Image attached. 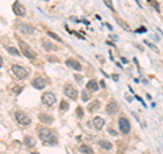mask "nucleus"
<instances>
[{
    "label": "nucleus",
    "instance_id": "nucleus-12",
    "mask_svg": "<svg viewBox=\"0 0 163 154\" xmlns=\"http://www.w3.org/2000/svg\"><path fill=\"white\" fill-rule=\"evenodd\" d=\"M65 64H67L69 68L75 70V71H82V64L77 62V60H75V59H67Z\"/></svg>",
    "mask_w": 163,
    "mask_h": 154
},
{
    "label": "nucleus",
    "instance_id": "nucleus-26",
    "mask_svg": "<svg viewBox=\"0 0 163 154\" xmlns=\"http://www.w3.org/2000/svg\"><path fill=\"white\" fill-rule=\"evenodd\" d=\"M76 115H77V117H83V115H84V113H83V108H82V106H77L76 108Z\"/></svg>",
    "mask_w": 163,
    "mask_h": 154
},
{
    "label": "nucleus",
    "instance_id": "nucleus-7",
    "mask_svg": "<svg viewBox=\"0 0 163 154\" xmlns=\"http://www.w3.org/2000/svg\"><path fill=\"white\" fill-rule=\"evenodd\" d=\"M64 94L68 97V98H71V100H77V97H79V94H77V90L75 89L73 86H71V85H65L64 86Z\"/></svg>",
    "mask_w": 163,
    "mask_h": 154
},
{
    "label": "nucleus",
    "instance_id": "nucleus-36",
    "mask_svg": "<svg viewBox=\"0 0 163 154\" xmlns=\"http://www.w3.org/2000/svg\"><path fill=\"white\" fill-rule=\"evenodd\" d=\"M111 78H113L114 81H117V79H118V75H113V77H111Z\"/></svg>",
    "mask_w": 163,
    "mask_h": 154
},
{
    "label": "nucleus",
    "instance_id": "nucleus-11",
    "mask_svg": "<svg viewBox=\"0 0 163 154\" xmlns=\"http://www.w3.org/2000/svg\"><path fill=\"white\" fill-rule=\"evenodd\" d=\"M117 111H118V104L114 100H110L107 102V105H106V113L107 115H114Z\"/></svg>",
    "mask_w": 163,
    "mask_h": 154
},
{
    "label": "nucleus",
    "instance_id": "nucleus-24",
    "mask_svg": "<svg viewBox=\"0 0 163 154\" xmlns=\"http://www.w3.org/2000/svg\"><path fill=\"white\" fill-rule=\"evenodd\" d=\"M68 108H69V105H68L67 101H61V102H60V109H61L62 112H65Z\"/></svg>",
    "mask_w": 163,
    "mask_h": 154
},
{
    "label": "nucleus",
    "instance_id": "nucleus-32",
    "mask_svg": "<svg viewBox=\"0 0 163 154\" xmlns=\"http://www.w3.org/2000/svg\"><path fill=\"white\" fill-rule=\"evenodd\" d=\"M109 132H110L111 135H114V136H115V135H117V131H114V130H113V128H109Z\"/></svg>",
    "mask_w": 163,
    "mask_h": 154
},
{
    "label": "nucleus",
    "instance_id": "nucleus-15",
    "mask_svg": "<svg viewBox=\"0 0 163 154\" xmlns=\"http://www.w3.org/2000/svg\"><path fill=\"white\" fill-rule=\"evenodd\" d=\"M87 90L88 92H98V89H99V86H98V82H96L95 79H91V81H88V83H87Z\"/></svg>",
    "mask_w": 163,
    "mask_h": 154
},
{
    "label": "nucleus",
    "instance_id": "nucleus-29",
    "mask_svg": "<svg viewBox=\"0 0 163 154\" xmlns=\"http://www.w3.org/2000/svg\"><path fill=\"white\" fill-rule=\"evenodd\" d=\"M144 44H145V45H148L149 48H152L153 51H155V52H158V48H156V47H153V45H152L151 42H148V41H144Z\"/></svg>",
    "mask_w": 163,
    "mask_h": 154
},
{
    "label": "nucleus",
    "instance_id": "nucleus-23",
    "mask_svg": "<svg viewBox=\"0 0 163 154\" xmlns=\"http://www.w3.org/2000/svg\"><path fill=\"white\" fill-rule=\"evenodd\" d=\"M103 3H105V5L106 7H109L113 12H114V5H113V3H111V0H102Z\"/></svg>",
    "mask_w": 163,
    "mask_h": 154
},
{
    "label": "nucleus",
    "instance_id": "nucleus-9",
    "mask_svg": "<svg viewBox=\"0 0 163 154\" xmlns=\"http://www.w3.org/2000/svg\"><path fill=\"white\" fill-rule=\"evenodd\" d=\"M31 86H33L34 89H37V90H42V89L46 87V81H45L42 77H37L31 81Z\"/></svg>",
    "mask_w": 163,
    "mask_h": 154
},
{
    "label": "nucleus",
    "instance_id": "nucleus-1",
    "mask_svg": "<svg viewBox=\"0 0 163 154\" xmlns=\"http://www.w3.org/2000/svg\"><path fill=\"white\" fill-rule=\"evenodd\" d=\"M37 132H38L39 139L42 140L45 144H49V146H56L57 144L58 138L54 130H49V128H43V127H37Z\"/></svg>",
    "mask_w": 163,
    "mask_h": 154
},
{
    "label": "nucleus",
    "instance_id": "nucleus-30",
    "mask_svg": "<svg viewBox=\"0 0 163 154\" xmlns=\"http://www.w3.org/2000/svg\"><path fill=\"white\" fill-rule=\"evenodd\" d=\"M148 1H149V3H151V4L153 5V7H155V10H156V11H158V12H159V5H158V3H155L153 0H148Z\"/></svg>",
    "mask_w": 163,
    "mask_h": 154
},
{
    "label": "nucleus",
    "instance_id": "nucleus-2",
    "mask_svg": "<svg viewBox=\"0 0 163 154\" xmlns=\"http://www.w3.org/2000/svg\"><path fill=\"white\" fill-rule=\"evenodd\" d=\"M11 70H12L14 75L18 78V79H24V78H27V75H29V71L24 67L19 66V64H12V66H11Z\"/></svg>",
    "mask_w": 163,
    "mask_h": 154
},
{
    "label": "nucleus",
    "instance_id": "nucleus-20",
    "mask_svg": "<svg viewBox=\"0 0 163 154\" xmlns=\"http://www.w3.org/2000/svg\"><path fill=\"white\" fill-rule=\"evenodd\" d=\"M79 150H80V153H83V154H94V150H92L90 146H87V144H82L80 147H79Z\"/></svg>",
    "mask_w": 163,
    "mask_h": 154
},
{
    "label": "nucleus",
    "instance_id": "nucleus-27",
    "mask_svg": "<svg viewBox=\"0 0 163 154\" xmlns=\"http://www.w3.org/2000/svg\"><path fill=\"white\" fill-rule=\"evenodd\" d=\"M82 100H83V101H88V100H90V96L87 94L86 90H84V92H82Z\"/></svg>",
    "mask_w": 163,
    "mask_h": 154
},
{
    "label": "nucleus",
    "instance_id": "nucleus-3",
    "mask_svg": "<svg viewBox=\"0 0 163 154\" xmlns=\"http://www.w3.org/2000/svg\"><path fill=\"white\" fill-rule=\"evenodd\" d=\"M19 47L20 49H22V52H23V55L26 56L27 59H30V60H33V59H35V56H37V53L34 52L33 49L30 48L27 44L24 42V41H19Z\"/></svg>",
    "mask_w": 163,
    "mask_h": 154
},
{
    "label": "nucleus",
    "instance_id": "nucleus-16",
    "mask_svg": "<svg viewBox=\"0 0 163 154\" xmlns=\"http://www.w3.org/2000/svg\"><path fill=\"white\" fill-rule=\"evenodd\" d=\"M101 108V102H99V100H94L92 102H90L88 104V112H95V111H98Z\"/></svg>",
    "mask_w": 163,
    "mask_h": 154
},
{
    "label": "nucleus",
    "instance_id": "nucleus-10",
    "mask_svg": "<svg viewBox=\"0 0 163 154\" xmlns=\"http://www.w3.org/2000/svg\"><path fill=\"white\" fill-rule=\"evenodd\" d=\"M12 11L18 16H24L26 15V8H24V5L20 4L19 1H15L14 4H12Z\"/></svg>",
    "mask_w": 163,
    "mask_h": 154
},
{
    "label": "nucleus",
    "instance_id": "nucleus-31",
    "mask_svg": "<svg viewBox=\"0 0 163 154\" xmlns=\"http://www.w3.org/2000/svg\"><path fill=\"white\" fill-rule=\"evenodd\" d=\"M145 31V27H140V29L136 30V33H144Z\"/></svg>",
    "mask_w": 163,
    "mask_h": 154
},
{
    "label": "nucleus",
    "instance_id": "nucleus-22",
    "mask_svg": "<svg viewBox=\"0 0 163 154\" xmlns=\"http://www.w3.org/2000/svg\"><path fill=\"white\" fill-rule=\"evenodd\" d=\"M115 21H117V23L120 25V26H121V27H122V29H125V30H129V26H128V25L125 23L124 21H121L120 18H117V19H115Z\"/></svg>",
    "mask_w": 163,
    "mask_h": 154
},
{
    "label": "nucleus",
    "instance_id": "nucleus-8",
    "mask_svg": "<svg viewBox=\"0 0 163 154\" xmlns=\"http://www.w3.org/2000/svg\"><path fill=\"white\" fill-rule=\"evenodd\" d=\"M16 30H18L19 33H23V34H33L34 33L33 26L24 23V22H19V23L16 25Z\"/></svg>",
    "mask_w": 163,
    "mask_h": 154
},
{
    "label": "nucleus",
    "instance_id": "nucleus-4",
    "mask_svg": "<svg viewBox=\"0 0 163 154\" xmlns=\"http://www.w3.org/2000/svg\"><path fill=\"white\" fill-rule=\"evenodd\" d=\"M41 101H42V104L45 106H53L56 104V96H54L52 92H46L42 94Z\"/></svg>",
    "mask_w": 163,
    "mask_h": 154
},
{
    "label": "nucleus",
    "instance_id": "nucleus-5",
    "mask_svg": "<svg viewBox=\"0 0 163 154\" xmlns=\"http://www.w3.org/2000/svg\"><path fill=\"white\" fill-rule=\"evenodd\" d=\"M118 127H120V131L122 134H129L130 130H132L129 120H128L125 116H121L120 119H118Z\"/></svg>",
    "mask_w": 163,
    "mask_h": 154
},
{
    "label": "nucleus",
    "instance_id": "nucleus-14",
    "mask_svg": "<svg viewBox=\"0 0 163 154\" xmlns=\"http://www.w3.org/2000/svg\"><path fill=\"white\" fill-rule=\"evenodd\" d=\"M38 120L42 121L43 124H52V123H53V116L46 115V113H39V115H38Z\"/></svg>",
    "mask_w": 163,
    "mask_h": 154
},
{
    "label": "nucleus",
    "instance_id": "nucleus-17",
    "mask_svg": "<svg viewBox=\"0 0 163 154\" xmlns=\"http://www.w3.org/2000/svg\"><path fill=\"white\" fill-rule=\"evenodd\" d=\"M42 47L45 51H57V47L56 45H53L50 41H46V40H42Z\"/></svg>",
    "mask_w": 163,
    "mask_h": 154
},
{
    "label": "nucleus",
    "instance_id": "nucleus-37",
    "mask_svg": "<svg viewBox=\"0 0 163 154\" xmlns=\"http://www.w3.org/2000/svg\"><path fill=\"white\" fill-rule=\"evenodd\" d=\"M31 154H39V153H35V151H34V153H31Z\"/></svg>",
    "mask_w": 163,
    "mask_h": 154
},
{
    "label": "nucleus",
    "instance_id": "nucleus-25",
    "mask_svg": "<svg viewBox=\"0 0 163 154\" xmlns=\"http://www.w3.org/2000/svg\"><path fill=\"white\" fill-rule=\"evenodd\" d=\"M48 36H49V37H52V38H54L56 41H60V42H61V38H60V36H57L56 33H53V31H48Z\"/></svg>",
    "mask_w": 163,
    "mask_h": 154
},
{
    "label": "nucleus",
    "instance_id": "nucleus-18",
    "mask_svg": "<svg viewBox=\"0 0 163 154\" xmlns=\"http://www.w3.org/2000/svg\"><path fill=\"white\" fill-rule=\"evenodd\" d=\"M24 146L29 147V149H33L34 146H35V140H34V138H31V136H24Z\"/></svg>",
    "mask_w": 163,
    "mask_h": 154
},
{
    "label": "nucleus",
    "instance_id": "nucleus-33",
    "mask_svg": "<svg viewBox=\"0 0 163 154\" xmlns=\"http://www.w3.org/2000/svg\"><path fill=\"white\" fill-rule=\"evenodd\" d=\"M99 85H101V87H103V89L106 87V83H105V81H103V79L101 81V83H99Z\"/></svg>",
    "mask_w": 163,
    "mask_h": 154
},
{
    "label": "nucleus",
    "instance_id": "nucleus-34",
    "mask_svg": "<svg viewBox=\"0 0 163 154\" xmlns=\"http://www.w3.org/2000/svg\"><path fill=\"white\" fill-rule=\"evenodd\" d=\"M121 62H122V63H125V64H126V63H128V60H126V59H125V57H121Z\"/></svg>",
    "mask_w": 163,
    "mask_h": 154
},
{
    "label": "nucleus",
    "instance_id": "nucleus-28",
    "mask_svg": "<svg viewBox=\"0 0 163 154\" xmlns=\"http://www.w3.org/2000/svg\"><path fill=\"white\" fill-rule=\"evenodd\" d=\"M22 89H23V86H15V89L12 90V92H14L15 94H19V93L22 92Z\"/></svg>",
    "mask_w": 163,
    "mask_h": 154
},
{
    "label": "nucleus",
    "instance_id": "nucleus-19",
    "mask_svg": "<svg viewBox=\"0 0 163 154\" xmlns=\"http://www.w3.org/2000/svg\"><path fill=\"white\" fill-rule=\"evenodd\" d=\"M98 143H99V146H101L102 149H105V150H110L113 147L111 142H109V140H106V139H101Z\"/></svg>",
    "mask_w": 163,
    "mask_h": 154
},
{
    "label": "nucleus",
    "instance_id": "nucleus-35",
    "mask_svg": "<svg viewBox=\"0 0 163 154\" xmlns=\"http://www.w3.org/2000/svg\"><path fill=\"white\" fill-rule=\"evenodd\" d=\"M49 60H50V62H57V59L56 57H49Z\"/></svg>",
    "mask_w": 163,
    "mask_h": 154
},
{
    "label": "nucleus",
    "instance_id": "nucleus-6",
    "mask_svg": "<svg viewBox=\"0 0 163 154\" xmlns=\"http://www.w3.org/2000/svg\"><path fill=\"white\" fill-rule=\"evenodd\" d=\"M15 119H16V121H18L20 125H29L30 123H31L30 116L27 115V113H24V112H16V113H15Z\"/></svg>",
    "mask_w": 163,
    "mask_h": 154
},
{
    "label": "nucleus",
    "instance_id": "nucleus-13",
    "mask_svg": "<svg viewBox=\"0 0 163 154\" xmlns=\"http://www.w3.org/2000/svg\"><path fill=\"white\" fill-rule=\"evenodd\" d=\"M92 124H94V127H95V130H102L103 128V125H105V120L102 119V117H99V116H96V117H94L92 119Z\"/></svg>",
    "mask_w": 163,
    "mask_h": 154
},
{
    "label": "nucleus",
    "instance_id": "nucleus-21",
    "mask_svg": "<svg viewBox=\"0 0 163 154\" xmlns=\"http://www.w3.org/2000/svg\"><path fill=\"white\" fill-rule=\"evenodd\" d=\"M5 49H7V52L10 53L11 56H19V51L15 48V47H7Z\"/></svg>",
    "mask_w": 163,
    "mask_h": 154
}]
</instances>
